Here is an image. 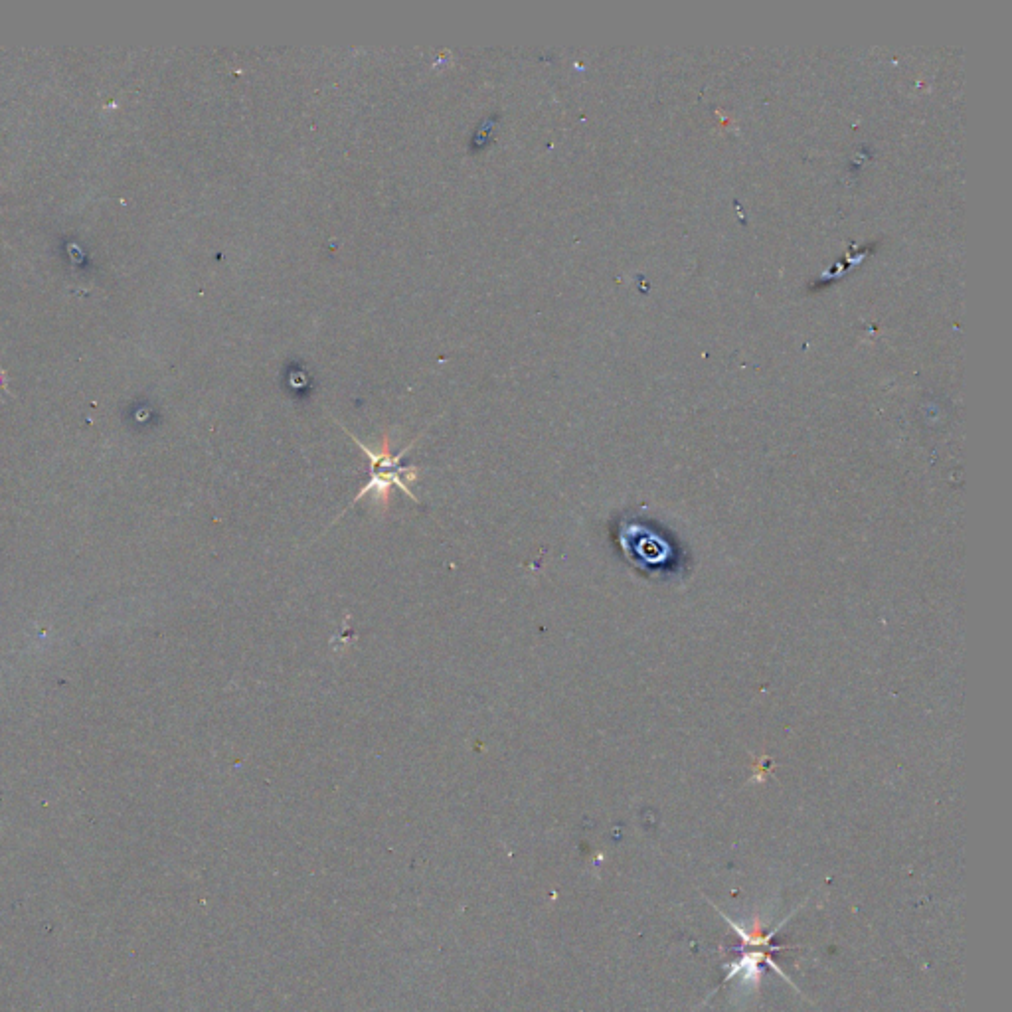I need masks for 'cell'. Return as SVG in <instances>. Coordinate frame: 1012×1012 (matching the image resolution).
Segmentation results:
<instances>
[{
    "mask_svg": "<svg viewBox=\"0 0 1012 1012\" xmlns=\"http://www.w3.org/2000/svg\"><path fill=\"white\" fill-rule=\"evenodd\" d=\"M364 451H366V455L370 457V473H372V477H370V485H366V487L358 493V497L350 503V506L356 505L358 501H362V499H364V495H368V493L386 495V491H388L392 485L400 487V489H402V491H404L410 499L418 501V499L412 495V491L408 489V485H406V483H414V481H416V471H414V469H410V467H402V465H400V459L404 457V453H400V455H396V457H390L388 453L376 455V453H372V451H370V449H366V447H364ZM350 506H348V508H350Z\"/></svg>",
    "mask_w": 1012,
    "mask_h": 1012,
    "instance_id": "cell-1",
    "label": "cell"
}]
</instances>
